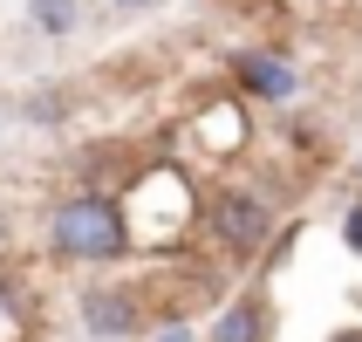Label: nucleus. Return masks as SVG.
Returning a JSON list of instances; mask_svg holds the SVG:
<instances>
[{"instance_id":"obj_1","label":"nucleus","mask_w":362,"mask_h":342,"mask_svg":"<svg viewBox=\"0 0 362 342\" xmlns=\"http://www.w3.org/2000/svg\"><path fill=\"white\" fill-rule=\"evenodd\" d=\"M130 212H123L103 185H82V192H62L48 205V261L62 267H117L130 253Z\"/></svg>"},{"instance_id":"obj_2","label":"nucleus","mask_w":362,"mask_h":342,"mask_svg":"<svg viewBox=\"0 0 362 342\" xmlns=\"http://www.w3.org/2000/svg\"><path fill=\"white\" fill-rule=\"evenodd\" d=\"M76 322H82L89 342H137L151 329V302L130 281H89L76 295Z\"/></svg>"},{"instance_id":"obj_3","label":"nucleus","mask_w":362,"mask_h":342,"mask_svg":"<svg viewBox=\"0 0 362 342\" xmlns=\"http://www.w3.org/2000/svg\"><path fill=\"white\" fill-rule=\"evenodd\" d=\"M205 212H212V233H219V246L233 253V261H260L267 253V240H274V205H267L260 192L226 185Z\"/></svg>"},{"instance_id":"obj_4","label":"nucleus","mask_w":362,"mask_h":342,"mask_svg":"<svg viewBox=\"0 0 362 342\" xmlns=\"http://www.w3.org/2000/svg\"><path fill=\"white\" fill-rule=\"evenodd\" d=\"M233 82H240L253 103H294L301 96V69L274 48H240L233 55Z\"/></svg>"},{"instance_id":"obj_5","label":"nucleus","mask_w":362,"mask_h":342,"mask_svg":"<svg viewBox=\"0 0 362 342\" xmlns=\"http://www.w3.org/2000/svg\"><path fill=\"white\" fill-rule=\"evenodd\" d=\"M267 336H274V302H267L260 287H246V295H226L219 302L205 342H267Z\"/></svg>"},{"instance_id":"obj_6","label":"nucleus","mask_w":362,"mask_h":342,"mask_svg":"<svg viewBox=\"0 0 362 342\" xmlns=\"http://www.w3.org/2000/svg\"><path fill=\"white\" fill-rule=\"evenodd\" d=\"M28 21H35L48 41H69L76 35V0H28Z\"/></svg>"},{"instance_id":"obj_7","label":"nucleus","mask_w":362,"mask_h":342,"mask_svg":"<svg viewBox=\"0 0 362 342\" xmlns=\"http://www.w3.org/2000/svg\"><path fill=\"white\" fill-rule=\"evenodd\" d=\"M21 117L28 123H62L69 117V89H28L21 96Z\"/></svg>"},{"instance_id":"obj_8","label":"nucleus","mask_w":362,"mask_h":342,"mask_svg":"<svg viewBox=\"0 0 362 342\" xmlns=\"http://www.w3.org/2000/svg\"><path fill=\"white\" fill-rule=\"evenodd\" d=\"M342 240H349V253H362V192H356V205L342 212Z\"/></svg>"},{"instance_id":"obj_9","label":"nucleus","mask_w":362,"mask_h":342,"mask_svg":"<svg viewBox=\"0 0 362 342\" xmlns=\"http://www.w3.org/2000/svg\"><path fill=\"white\" fill-rule=\"evenodd\" d=\"M14 246V212H7V199H0V253Z\"/></svg>"},{"instance_id":"obj_10","label":"nucleus","mask_w":362,"mask_h":342,"mask_svg":"<svg viewBox=\"0 0 362 342\" xmlns=\"http://www.w3.org/2000/svg\"><path fill=\"white\" fill-rule=\"evenodd\" d=\"M110 7H158V0H110Z\"/></svg>"},{"instance_id":"obj_11","label":"nucleus","mask_w":362,"mask_h":342,"mask_svg":"<svg viewBox=\"0 0 362 342\" xmlns=\"http://www.w3.org/2000/svg\"><path fill=\"white\" fill-rule=\"evenodd\" d=\"M335 342H362V329H342V336H335Z\"/></svg>"}]
</instances>
